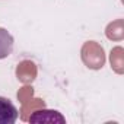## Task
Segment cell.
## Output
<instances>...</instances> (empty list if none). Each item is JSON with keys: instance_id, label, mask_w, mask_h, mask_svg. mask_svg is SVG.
Instances as JSON below:
<instances>
[{"instance_id": "obj_6", "label": "cell", "mask_w": 124, "mask_h": 124, "mask_svg": "<svg viewBox=\"0 0 124 124\" xmlns=\"http://www.w3.org/2000/svg\"><path fill=\"white\" fill-rule=\"evenodd\" d=\"M123 48L121 47H115L114 50H111V67L117 72V73H123L124 70V54H123Z\"/></svg>"}, {"instance_id": "obj_4", "label": "cell", "mask_w": 124, "mask_h": 124, "mask_svg": "<svg viewBox=\"0 0 124 124\" xmlns=\"http://www.w3.org/2000/svg\"><path fill=\"white\" fill-rule=\"evenodd\" d=\"M16 76L22 83H31L37 78V66L31 60H23L16 67Z\"/></svg>"}, {"instance_id": "obj_3", "label": "cell", "mask_w": 124, "mask_h": 124, "mask_svg": "<svg viewBox=\"0 0 124 124\" xmlns=\"http://www.w3.org/2000/svg\"><path fill=\"white\" fill-rule=\"evenodd\" d=\"M19 117L16 107L10 99L0 96V124H13Z\"/></svg>"}, {"instance_id": "obj_7", "label": "cell", "mask_w": 124, "mask_h": 124, "mask_svg": "<svg viewBox=\"0 0 124 124\" xmlns=\"http://www.w3.org/2000/svg\"><path fill=\"white\" fill-rule=\"evenodd\" d=\"M107 37L109 39H115V41H120L123 39L124 37V26H123V21L118 19L112 23H109L107 26Z\"/></svg>"}, {"instance_id": "obj_9", "label": "cell", "mask_w": 124, "mask_h": 124, "mask_svg": "<svg viewBox=\"0 0 124 124\" xmlns=\"http://www.w3.org/2000/svg\"><path fill=\"white\" fill-rule=\"evenodd\" d=\"M32 95H34L32 86H23V88L18 92V98H19V101H21L22 104L26 102V101H29V99L32 98Z\"/></svg>"}, {"instance_id": "obj_1", "label": "cell", "mask_w": 124, "mask_h": 124, "mask_svg": "<svg viewBox=\"0 0 124 124\" xmlns=\"http://www.w3.org/2000/svg\"><path fill=\"white\" fill-rule=\"evenodd\" d=\"M82 60L89 69H93V70L101 69L105 63L104 48L93 41L85 42V45L82 47Z\"/></svg>"}, {"instance_id": "obj_8", "label": "cell", "mask_w": 124, "mask_h": 124, "mask_svg": "<svg viewBox=\"0 0 124 124\" xmlns=\"http://www.w3.org/2000/svg\"><path fill=\"white\" fill-rule=\"evenodd\" d=\"M45 107V102L42 101V99H29V101H26V102H23L22 104V114H21V117H22V120L23 121H28V112H34L35 109H38V108H44Z\"/></svg>"}, {"instance_id": "obj_5", "label": "cell", "mask_w": 124, "mask_h": 124, "mask_svg": "<svg viewBox=\"0 0 124 124\" xmlns=\"http://www.w3.org/2000/svg\"><path fill=\"white\" fill-rule=\"evenodd\" d=\"M12 51H13V37L5 28H0V60L10 55Z\"/></svg>"}, {"instance_id": "obj_2", "label": "cell", "mask_w": 124, "mask_h": 124, "mask_svg": "<svg viewBox=\"0 0 124 124\" xmlns=\"http://www.w3.org/2000/svg\"><path fill=\"white\" fill-rule=\"evenodd\" d=\"M28 121L29 123H60V124H64L66 123V118L61 115L58 111H54V109H45L44 108H38L32 112V115L28 117Z\"/></svg>"}]
</instances>
